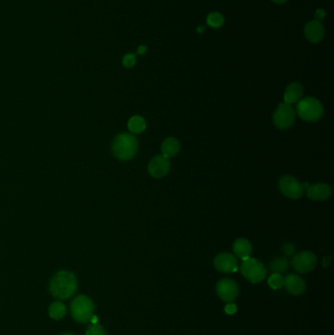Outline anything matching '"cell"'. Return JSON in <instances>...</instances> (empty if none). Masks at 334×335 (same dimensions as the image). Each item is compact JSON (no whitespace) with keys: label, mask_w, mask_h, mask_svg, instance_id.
Listing matches in <instances>:
<instances>
[{"label":"cell","mask_w":334,"mask_h":335,"mask_svg":"<svg viewBox=\"0 0 334 335\" xmlns=\"http://www.w3.org/2000/svg\"><path fill=\"white\" fill-rule=\"evenodd\" d=\"M252 251V244L246 238H238L234 243V252L236 256L240 258L242 261L250 258Z\"/></svg>","instance_id":"obj_16"},{"label":"cell","mask_w":334,"mask_h":335,"mask_svg":"<svg viewBox=\"0 0 334 335\" xmlns=\"http://www.w3.org/2000/svg\"><path fill=\"white\" fill-rule=\"evenodd\" d=\"M286 290L292 295H301L306 290V282L303 277L295 274H289L284 277V285Z\"/></svg>","instance_id":"obj_14"},{"label":"cell","mask_w":334,"mask_h":335,"mask_svg":"<svg viewBox=\"0 0 334 335\" xmlns=\"http://www.w3.org/2000/svg\"><path fill=\"white\" fill-rule=\"evenodd\" d=\"M217 296L227 303L234 302L239 293V287L237 283L231 278H224L217 282L216 287Z\"/></svg>","instance_id":"obj_9"},{"label":"cell","mask_w":334,"mask_h":335,"mask_svg":"<svg viewBox=\"0 0 334 335\" xmlns=\"http://www.w3.org/2000/svg\"><path fill=\"white\" fill-rule=\"evenodd\" d=\"M304 35L312 43H318L324 37V27L318 21H310L304 28Z\"/></svg>","instance_id":"obj_13"},{"label":"cell","mask_w":334,"mask_h":335,"mask_svg":"<svg viewBox=\"0 0 334 335\" xmlns=\"http://www.w3.org/2000/svg\"><path fill=\"white\" fill-rule=\"evenodd\" d=\"M309 199L314 201H325L329 199L332 194V188L329 184L318 182L309 185L305 190Z\"/></svg>","instance_id":"obj_12"},{"label":"cell","mask_w":334,"mask_h":335,"mask_svg":"<svg viewBox=\"0 0 334 335\" xmlns=\"http://www.w3.org/2000/svg\"><path fill=\"white\" fill-rule=\"evenodd\" d=\"M278 188L284 196L293 200L300 199L306 190L304 183H301L297 178L288 175L279 178Z\"/></svg>","instance_id":"obj_6"},{"label":"cell","mask_w":334,"mask_h":335,"mask_svg":"<svg viewBox=\"0 0 334 335\" xmlns=\"http://www.w3.org/2000/svg\"><path fill=\"white\" fill-rule=\"evenodd\" d=\"M236 310H237L236 306L235 304H232V303L228 304V305L226 306V308H225V311H226V313H227L228 315H234V314H236Z\"/></svg>","instance_id":"obj_27"},{"label":"cell","mask_w":334,"mask_h":335,"mask_svg":"<svg viewBox=\"0 0 334 335\" xmlns=\"http://www.w3.org/2000/svg\"><path fill=\"white\" fill-rule=\"evenodd\" d=\"M147 51V47L145 45H140L138 48V51H137V54L138 55H143L145 54Z\"/></svg>","instance_id":"obj_28"},{"label":"cell","mask_w":334,"mask_h":335,"mask_svg":"<svg viewBox=\"0 0 334 335\" xmlns=\"http://www.w3.org/2000/svg\"><path fill=\"white\" fill-rule=\"evenodd\" d=\"M95 305L93 301L85 296L79 295L71 303V314L74 319L80 323H85L90 320L94 315Z\"/></svg>","instance_id":"obj_4"},{"label":"cell","mask_w":334,"mask_h":335,"mask_svg":"<svg viewBox=\"0 0 334 335\" xmlns=\"http://www.w3.org/2000/svg\"><path fill=\"white\" fill-rule=\"evenodd\" d=\"M89 321H91V323H92V324H96V323H98V317H97L96 315H93L91 316V318H90V320H89Z\"/></svg>","instance_id":"obj_29"},{"label":"cell","mask_w":334,"mask_h":335,"mask_svg":"<svg viewBox=\"0 0 334 335\" xmlns=\"http://www.w3.org/2000/svg\"><path fill=\"white\" fill-rule=\"evenodd\" d=\"M316 261V257L313 252L304 251L293 256L291 265L296 272L301 274H308L315 268Z\"/></svg>","instance_id":"obj_8"},{"label":"cell","mask_w":334,"mask_h":335,"mask_svg":"<svg viewBox=\"0 0 334 335\" xmlns=\"http://www.w3.org/2000/svg\"><path fill=\"white\" fill-rule=\"evenodd\" d=\"M204 32H205V27H203V26L198 27V29H197V33L198 34H203Z\"/></svg>","instance_id":"obj_30"},{"label":"cell","mask_w":334,"mask_h":335,"mask_svg":"<svg viewBox=\"0 0 334 335\" xmlns=\"http://www.w3.org/2000/svg\"><path fill=\"white\" fill-rule=\"evenodd\" d=\"M297 114L306 122H316L323 115V107L314 97L301 98L297 104Z\"/></svg>","instance_id":"obj_3"},{"label":"cell","mask_w":334,"mask_h":335,"mask_svg":"<svg viewBox=\"0 0 334 335\" xmlns=\"http://www.w3.org/2000/svg\"><path fill=\"white\" fill-rule=\"evenodd\" d=\"M180 149L179 141L175 138H166L161 145L162 155H164L167 158H172L176 156Z\"/></svg>","instance_id":"obj_17"},{"label":"cell","mask_w":334,"mask_h":335,"mask_svg":"<svg viewBox=\"0 0 334 335\" xmlns=\"http://www.w3.org/2000/svg\"><path fill=\"white\" fill-rule=\"evenodd\" d=\"M295 251H296L295 245L292 244V243H284L283 246H282V252L287 257L293 256L295 254Z\"/></svg>","instance_id":"obj_25"},{"label":"cell","mask_w":334,"mask_h":335,"mask_svg":"<svg viewBox=\"0 0 334 335\" xmlns=\"http://www.w3.org/2000/svg\"><path fill=\"white\" fill-rule=\"evenodd\" d=\"M66 306L61 301H56L52 303L48 308L49 316L55 320H60L66 315Z\"/></svg>","instance_id":"obj_19"},{"label":"cell","mask_w":334,"mask_h":335,"mask_svg":"<svg viewBox=\"0 0 334 335\" xmlns=\"http://www.w3.org/2000/svg\"><path fill=\"white\" fill-rule=\"evenodd\" d=\"M138 149V141L134 135L120 134L112 144V152L114 156L121 161L133 159Z\"/></svg>","instance_id":"obj_2"},{"label":"cell","mask_w":334,"mask_h":335,"mask_svg":"<svg viewBox=\"0 0 334 335\" xmlns=\"http://www.w3.org/2000/svg\"><path fill=\"white\" fill-rule=\"evenodd\" d=\"M304 94V87L299 82H291L287 85L284 92V103L292 105L297 103Z\"/></svg>","instance_id":"obj_15"},{"label":"cell","mask_w":334,"mask_h":335,"mask_svg":"<svg viewBox=\"0 0 334 335\" xmlns=\"http://www.w3.org/2000/svg\"><path fill=\"white\" fill-rule=\"evenodd\" d=\"M215 268L216 271L222 274L236 273L238 270L237 258L232 253H220L214 261Z\"/></svg>","instance_id":"obj_10"},{"label":"cell","mask_w":334,"mask_h":335,"mask_svg":"<svg viewBox=\"0 0 334 335\" xmlns=\"http://www.w3.org/2000/svg\"><path fill=\"white\" fill-rule=\"evenodd\" d=\"M289 268V262L286 258L278 257L274 259L270 264V270L273 274H283Z\"/></svg>","instance_id":"obj_20"},{"label":"cell","mask_w":334,"mask_h":335,"mask_svg":"<svg viewBox=\"0 0 334 335\" xmlns=\"http://www.w3.org/2000/svg\"><path fill=\"white\" fill-rule=\"evenodd\" d=\"M85 335H107L105 328L99 324H91L85 331Z\"/></svg>","instance_id":"obj_23"},{"label":"cell","mask_w":334,"mask_h":335,"mask_svg":"<svg viewBox=\"0 0 334 335\" xmlns=\"http://www.w3.org/2000/svg\"><path fill=\"white\" fill-rule=\"evenodd\" d=\"M62 335H75V334H72V333H66V334H62Z\"/></svg>","instance_id":"obj_32"},{"label":"cell","mask_w":334,"mask_h":335,"mask_svg":"<svg viewBox=\"0 0 334 335\" xmlns=\"http://www.w3.org/2000/svg\"><path fill=\"white\" fill-rule=\"evenodd\" d=\"M171 169V162L169 158L164 155H157L153 157L148 165V173L154 178H162L168 175Z\"/></svg>","instance_id":"obj_11"},{"label":"cell","mask_w":334,"mask_h":335,"mask_svg":"<svg viewBox=\"0 0 334 335\" xmlns=\"http://www.w3.org/2000/svg\"><path fill=\"white\" fill-rule=\"evenodd\" d=\"M78 289L76 276L68 271H61L53 276L49 282L51 295L59 300H67L72 297Z\"/></svg>","instance_id":"obj_1"},{"label":"cell","mask_w":334,"mask_h":335,"mask_svg":"<svg viewBox=\"0 0 334 335\" xmlns=\"http://www.w3.org/2000/svg\"><path fill=\"white\" fill-rule=\"evenodd\" d=\"M128 128L130 132L134 135L141 134L146 129V121L141 116H134L130 119L128 123Z\"/></svg>","instance_id":"obj_18"},{"label":"cell","mask_w":334,"mask_h":335,"mask_svg":"<svg viewBox=\"0 0 334 335\" xmlns=\"http://www.w3.org/2000/svg\"><path fill=\"white\" fill-rule=\"evenodd\" d=\"M272 1L278 3V4H281V3H285L286 1H288V0H272Z\"/></svg>","instance_id":"obj_31"},{"label":"cell","mask_w":334,"mask_h":335,"mask_svg":"<svg viewBox=\"0 0 334 335\" xmlns=\"http://www.w3.org/2000/svg\"><path fill=\"white\" fill-rule=\"evenodd\" d=\"M242 276L252 283H259L267 277L268 271L264 264L254 258L243 260L240 265Z\"/></svg>","instance_id":"obj_5"},{"label":"cell","mask_w":334,"mask_h":335,"mask_svg":"<svg viewBox=\"0 0 334 335\" xmlns=\"http://www.w3.org/2000/svg\"><path fill=\"white\" fill-rule=\"evenodd\" d=\"M136 63H137V56H136V54L129 53V54H127L123 58V65H124V67H126L128 69H131V68L135 67Z\"/></svg>","instance_id":"obj_24"},{"label":"cell","mask_w":334,"mask_h":335,"mask_svg":"<svg viewBox=\"0 0 334 335\" xmlns=\"http://www.w3.org/2000/svg\"><path fill=\"white\" fill-rule=\"evenodd\" d=\"M294 108L286 103H280L274 114V124L279 130L289 129L295 122Z\"/></svg>","instance_id":"obj_7"},{"label":"cell","mask_w":334,"mask_h":335,"mask_svg":"<svg viewBox=\"0 0 334 335\" xmlns=\"http://www.w3.org/2000/svg\"><path fill=\"white\" fill-rule=\"evenodd\" d=\"M325 12H324V10H322V9H317L316 11H315V13H314V19H315V21H318V22H321L324 18H325Z\"/></svg>","instance_id":"obj_26"},{"label":"cell","mask_w":334,"mask_h":335,"mask_svg":"<svg viewBox=\"0 0 334 335\" xmlns=\"http://www.w3.org/2000/svg\"><path fill=\"white\" fill-rule=\"evenodd\" d=\"M268 283L271 288L277 290L284 285V277L279 274H273L268 280Z\"/></svg>","instance_id":"obj_22"},{"label":"cell","mask_w":334,"mask_h":335,"mask_svg":"<svg viewBox=\"0 0 334 335\" xmlns=\"http://www.w3.org/2000/svg\"><path fill=\"white\" fill-rule=\"evenodd\" d=\"M207 25L214 29H218L225 24V18L219 12H211L207 16Z\"/></svg>","instance_id":"obj_21"}]
</instances>
